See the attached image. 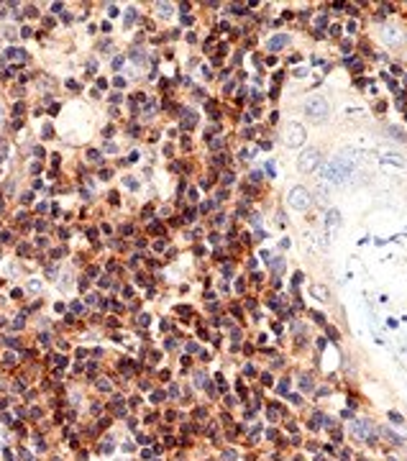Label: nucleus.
Segmentation results:
<instances>
[{
  "label": "nucleus",
  "instance_id": "nucleus-1",
  "mask_svg": "<svg viewBox=\"0 0 407 461\" xmlns=\"http://www.w3.org/2000/svg\"><path fill=\"white\" fill-rule=\"evenodd\" d=\"M305 111H308V116H310L313 121H323V118H328L331 105H328V100H325V98L315 95V98H310V100L305 103Z\"/></svg>",
  "mask_w": 407,
  "mask_h": 461
},
{
  "label": "nucleus",
  "instance_id": "nucleus-2",
  "mask_svg": "<svg viewBox=\"0 0 407 461\" xmlns=\"http://www.w3.org/2000/svg\"><path fill=\"white\" fill-rule=\"evenodd\" d=\"M348 172H351V164H348L346 159H333L331 164L325 167L323 177H325V179H331V182H343Z\"/></svg>",
  "mask_w": 407,
  "mask_h": 461
},
{
  "label": "nucleus",
  "instance_id": "nucleus-3",
  "mask_svg": "<svg viewBox=\"0 0 407 461\" xmlns=\"http://www.w3.org/2000/svg\"><path fill=\"white\" fill-rule=\"evenodd\" d=\"M318 164H320V151H318V149H308L300 159H297V169H300L302 174L315 172V169H318Z\"/></svg>",
  "mask_w": 407,
  "mask_h": 461
},
{
  "label": "nucleus",
  "instance_id": "nucleus-4",
  "mask_svg": "<svg viewBox=\"0 0 407 461\" xmlns=\"http://www.w3.org/2000/svg\"><path fill=\"white\" fill-rule=\"evenodd\" d=\"M284 141H287V146H302L305 144V128L300 123H287Z\"/></svg>",
  "mask_w": 407,
  "mask_h": 461
},
{
  "label": "nucleus",
  "instance_id": "nucleus-5",
  "mask_svg": "<svg viewBox=\"0 0 407 461\" xmlns=\"http://www.w3.org/2000/svg\"><path fill=\"white\" fill-rule=\"evenodd\" d=\"M287 203H289L292 208H297V210H308V205H310L308 190H305V187H294L292 193L287 195Z\"/></svg>",
  "mask_w": 407,
  "mask_h": 461
},
{
  "label": "nucleus",
  "instance_id": "nucleus-6",
  "mask_svg": "<svg viewBox=\"0 0 407 461\" xmlns=\"http://www.w3.org/2000/svg\"><path fill=\"white\" fill-rule=\"evenodd\" d=\"M284 44H287V36H274V39L269 41V51H277V49H282Z\"/></svg>",
  "mask_w": 407,
  "mask_h": 461
},
{
  "label": "nucleus",
  "instance_id": "nucleus-7",
  "mask_svg": "<svg viewBox=\"0 0 407 461\" xmlns=\"http://www.w3.org/2000/svg\"><path fill=\"white\" fill-rule=\"evenodd\" d=\"M313 295L318 297V300H325V295H328V292H325V287H320V285H315V287H313Z\"/></svg>",
  "mask_w": 407,
  "mask_h": 461
},
{
  "label": "nucleus",
  "instance_id": "nucleus-8",
  "mask_svg": "<svg viewBox=\"0 0 407 461\" xmlns=\"http://www.w3.org/2000/svg\"><path fill=\"white\" fill-rule=\"evenodd\" d=\"M338 218H341V213H338V210H331V215H328V223H338Z\"/></svg>",
  "mask_w": 407,
  "mask_h": 461
}]
</instances>
